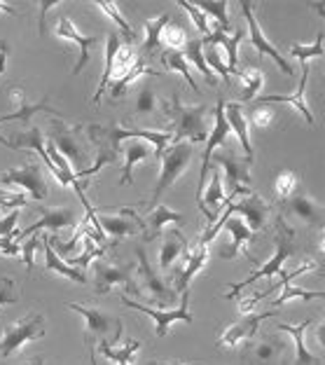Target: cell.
I'll return each instance as SVG.
<instances>
[{"label":"cell","mask_w":325,"mask_h":365,"mask_svg":"<svg viewBox=\"0 0 325 365\" xmlns=\"http://www.w3.org/2000/svg\"><path fill=\"white\" fill-rule=\"evenodd\" d=\"M164 113L171 122V140L173 143H180L182 138H187L190 143H204L208 136V127H206V115L208 108L206 106H182L180 103V91L176 89L169 96V101H164Z\"/></svg>","instance_id":"1"},{"label":"cell","mask_w":325,"mask_h":365,"mask_svg":"<svg viewBox=\"0 0 325 365\" xmlns=\"http://www.w3.org/2000/svg\"><path fill=\"white\" fill-rule=\"evenodd\" d=\"M136 253H138V284L131 279L129 284L124 286V288H127V290H124V295L133 293L138 297V302L145 300L150 304H162V307L176 304V300H178L176 288H173L169 281H166L164 277H160V274L153 269V264H150L143 248H138Z\"/></svg>","instance_id":"2"},{"label":"cell","mask_w":325,"mask_h":365,"mask_svg":"<svg viewBox=\"0 0 325 365\" xmlns=\"http://www.w3.org/2000/svg\"><path fill=\"white\" fill-rule=\"evenodd\" d=\"M274 232H277V235H274V255L255 274H251L248 279L239 281V284H232L229 286L232 293H227L225 297L237 295L239 290L248 288L251 284H255V281L272 279L274 274H281L283 272V264H286V260L295 253V232H293V227L288 225V220L283 218V215H277V225H274Z\"/></svg>","instance_id":"3"},{"label":"cell","mask_w":325,"mask_h":365,"mask_svg":"<svg viewBox=\"0 0 325 365\" xmlns=\"http://www.w3.org/2000/svg\"><path fill=\"white\" fill-rule=\"evenodd\" d=\"M87 136L96 148H113L120 150L122 140L138 138V140H150L155 145V155L160 157L166 150V143L171 140L169 131H155V129H127L120 124H89Z\"/></svg>","instance_id":"4"},{"label":"cell","mask_w":325,"mask_h":365,"mask_svg":"<svg viewBox=\"0 0 325 365\" xmlns=\"http://www.w3.org/2000/svg\"><path fill=\"white\" fill-rule=\"evenodd\" d=\"M192 155H195V145L185 143V140L173 143L171 148H166V150L160 155L162 157V171H160V180H157L153 195H150V206L160 204V199L166 190L176 185V180L185 173L190 162H192Z\"/></svg>","instance_id":"5"},{"label":"cell","mask_w":325,"mask_h":365,"mask_svg":"<svg viewBox=\"0 0 325 365\" xmlns=\"http://www.w3.org/2000/svg\"><path fill=\"white\" fill-rule=\"evenodd\" d=\"M45 337V317L40 312H31L24 319L10 323L0 337V359H12L24 344Z\"/></svg>","instance_id":"6"},{"label":"cell","mask_w":325,"mask_h":365,"mask_svg":"<svg viewBox=\"0 0 325 365\" xmlns=\"http://www.w3.org/2000/svg\"><path fill=\"white\" fill-rule=\"evenodd\" d=\"M49 143H52L56 150L66 157V160L78 167L75 171H82L85 169V164L91 160L89 148L82 143V124H68L66 120H54Z\"/></svg>","instance_id":"7"},{"label":"cell","mask_w":325,"mask_h":365,"mask_svg":"<svg viewBox=\"0 0 325 365\" xmlns=\"http://www.w3.org/2000/svg\"><path fill=\"white\" fill-rule=\"evenodd\" d=\"M68 309L78 312L85 317L87 321V333H85V339H105L108 344H118L120 337H122V319L118 317H110V314H105L103 309H98V307H89V304H78V302H71Z\"/></svg>","instance_id":"8"},{"label":"cell","mask_w":325,"mask_h":365,"mask_svg":"<svg viewBox=\"0 0 325 365\" xmlns=\"http://www.w3.org/2000/svg\"><path fill=\"white\" fill-rule=\"evenodd\" d=\"M122 302L127 304L129 309H136V312L148 314V317L153 319V323H155V335H157V337H164L166 333H169L171 323H176V321L195 323V317H192V314H190V309H187L190 288H187V290H182V293H180V307H178V309H155V307H150V304H143V302H138V300H131V297H129V295H124V293H122Z\"/></svg>","instance_id":"9"},{"label":"cell","mask_w":325,"mask_h":365,"mask_svg":"<svg viewBox=\"0 0 325 365\" xmlns=\"http://www.w3.org/2000/svg\"><path fill=\"white\" fill-rule=\"evenodd\" d=\"M211 157H213L215 167L222 169L225 176H227L229 197L251 195V167H253V160H248V157H239L234 153H213Z\"/></svg>","instance_id":"10"},{"label":"cell","mask_w":325,"mask_h":365,"mask_svg":"<svg viewBox=\"0 0 325 365\" xmlns=\"http://www.w3.org/2000/svg\"><path fill=\"white\" fill-rule=\"evenodd\" d=\"M241 14H244V19L248 24V38H251V47L255 49V54L257 56H269V59L279 66V71L283 73V76L293 78L295 71L288 66L286 56H283L279 49L274 47V43L264 36L262 29H260V24H257L255 12H253V3H248V0H241Z\"/></svg>","instance_id":"11"},{"label":"cell","mask_w":325,"mask_h":365,"mask_svg":"<svg viewBox=\"0 0 325 365\" xmlns=\"http://www.w3.org/2000/svg\"><path fill=\"white\" fill-rule=\"evenodd\" d=\"M0 182L7 185V187H10V185L24 187L33 199H36V202H43V199H47V195H49L47 180L43 178V171H40V167L36 162L3 171V173H0Z\"/></svg>","instance_id":"12"},{"label":"cell","mask_w":325,"mask_h":365,"mask_svg":"<svg viewBox=\"0 0 325 365\" xmlns=\"http://www.w3.org/2000/svg\"><path fill=\"white\" fill-rule=\"evenodd\" d=\"M277 309H267L262 314H244L237 323H232V326L225 328V333L218 337V346L220 349H234L241 342H251V339L257 335V328H260V323L277 317Z\"/></svg>","instance_id":"13"},{"label":"cell","mask_w":325,"mask_h":365,"mask_svg":"<svg viewBox=\"0 0 325 365\" xmlns=\"http://www.w3.org/2000/svg\"><path fill=\"white\" fill-rule=\"evenodd\" d=\"M227 209L232 215H239L241 220L246 222V227L251 230V232H260L264 230L267 225V220H269V213L272 209L262 202V197L260 195H244L241 199L237 197H229V202H227Z\"/></svg>","instance_id":"14"},{"label":"cell","mask_w":325,"mask_h":365,"mask_svg":"<svg viewBox=\"0 0 325 365\" xmlns=\"http://www.w3.org/2000/svg\"><path fill=\"white\" fill-rule=\"evenodd\" d=\"M7 96H10V101L14 106V110L12 113H5V115H0V124H7V122H31L33 120V115L36 113H49V115H54L56 120H61V113L59 110H54L52 106H49L47 101L49 98H40L38 103H31L29 101V96H26V91H24L21 87H10V91H7Z\"/></svg>","instance_id":"15"},{"label":"cell","mask_w":325,"mask_h":365,"mask_svg":"<svg viewBox=\"0 0 325 365\" xmlns=\"http://www.w3.org/2000/svg\"><path fill=\"white\" fill-rule=\"evenodd\" d=\"M131 274H133V264H115V262H108V260H94L91 262V277H94V290L96 295H108L115 286L124 284L127 286L131 281Z\"/></svg>","instance_id":"16"},{"label":"cell","mask_w":325,"mask_h":365,"mask_svg":"<svg viewBox=\"0 0 325 365\" xmlns=\"http://www.w3.org/2000/svg\"><path fill=\"white\" fill-rule=\"evenodd\" d=\"M281 209H283V213L302 220L304 225H309V227H323V222H325L323 204H319L311 195H306V192H297V195H290L288 199H283Z\"/></svg>","instance_id":"17"},{"label":"cell","mask_w":325,"mask_h":365,"mask_svg":"<svg viewBox=\"0 0 325 365\" xmlns=\"http://www.w3.org/2000/svg\"><path fill=\"white\" fill-rule=\"evenodd\" d=\"M283 351H286V344H283L281 339L262 335L260 339L246 342L241 361H244V365H281Z\"/></svg>","instance_id":"18"},{"label":"cell","mask_w":325,"mask_h":365,"mask_svg":"<svg viewBox=\"0 0 325 365\" xmlns=\"http://www.w3.org/2000/svg\"><path fill=\"white\" fill-rule=\"evenodd\" d=\"M96 220H98V225H101L103 235L118 239V242L124 237L136 235L140 227V220L133 209H115V211H103V213L98 211Z\"/></svg>","instance_id":"19"},{"label":"cell","mask_w":325,"mask_h":365,"mask_svg":"<svg viewBox=\"0 0 325 365\" xmlns=\"http://www.w3.org/2000/svg\"><path fill=\"white\" fill-rule=\"evenodd\" d=\"M54 33L61 40H68V43L78 45L80 56H78V61H75V66H73V76H80L82 68H85L87 61H89V49L94 47V45H98V40H101V38H98V36H85V33H80L78 26H75V24L66 14H61L59 19H56Z\"/></svg>","instance_id":"20"},{"label":"cell","mask_w":325,"mask_h":365,"mask_svg":"<svg viewBox=\"0 0 325 365\" xmlns=\"http://www.w3.org/2000/svg\"><path fill=\"white\" fill-rule=\"evenodd\" d=\"M309 71H311V66L309 63H304L302 66V80H299V85H297V91L295 94H274V96H262L260 101H257V106H269V103H290V106H295L299 113H302V118L306 120V124L309 127H314L316 120H314V113H311V108L309 103H306V85H309Z\"/></svg>","instance_id":"21"},{"label":"cell","mask_w":325,"mask_h":365,"mask_svg":"<svg viewBox=\"0 0 325 365\" xmlns=\"http://www.w3.org/2000/svg\"><path fill=\"white\" fill-rule=\"evenodd\" d=\"M75 211L73 209H40V218L33 222V225H29L24 232H19L16 235V239H26L31 235H36V232L40 230H49V232H61L66 227L75 225Z\"/></svg>","instance_id":"22"},{"label":"cell","mask_w":325,"mask_h":365,"mask_svg":"<svg viewBox=\"0 0 325 365\" xmlns=\"http://www.w3.org/2000/svg\"><path fill=\"white\" fill-rule=\"evenodd\" d=\"M166 222H176V225H182L185 222V215L169 209L166 204H155L153 209H150L143 220H140V230H143V242H153L155 237L162 235V230Z\"/></svg>","instance_id":"23"},{"label":"cell","mask_w":325,"mask_h":365,"mask_svg":"<svg viewBox=\"0 0 325 365\" xmlns=\"http://www.w3.org/2000/svg\"><path fill=\"white\" fill-rule=\"evenodd\" d=\"M187 239L180 230H166L162 237V248H160V267L162 272H169L173 264H176L182 255H187Z\"/></svg>","instance_id":"24"},{"label":"cell","mask_w":325,"mask_h":365,"mask_svg":"<svg viewBox=\"0 0 325 365\" xmlns=\"http://www.w3.org/2000/svg\"><path fill=\"white\" fill-rule=\"evenodd\" d=\"M222 230L229 235V246H225L220 251V258L222 260H229V258H237V253L241 251L244 244H251L255 239V232H251L246 227V222L239 218V215H229L227 222L222 225Z\"/></svg>","instance_id":"25"},{"label":"cell","mask_w":325,"mask_h":365,"mask_svg":"<svg viewBox=\"0 0 325 365\" xmlns=\"http://www.w3.org/2000/svg\"><path fill=\"white\" fill-rule=\"evenodd\" d=\"M311 326H314L311 319L302 321L299 326H290V323H279V326H277V330L293 335V339H295V365H321L323 363L319 356H314L304 344V335L309 333Z\"/></svg>","instance_id":"26"},{"label":"cell","mask_w":325,"mask_h":365,"mask_svg":"<svg viewBox=\"0 0 325 365\" xmlns=\"http://www.w3.org/2000/svg\"><path fill=\"white\" fill-rule=\"evenodd\" d=\"M225 120L229 124V131L237 134L241 148H244V157L253 160L255 150L251 143V136H248V122L244 118V103H225Z\"/></svg>","instance_id":"27"},{"label":"cell","mask_w":325,"mask_h":365,"mask_svg":"<svg viewBox=\"0 0 325 365\" xmlns=\"http://www.w3.org/2000/svg\"><path fill=\"white\" fill-rule=\"evenodd\" d=\"M244 36H246V31L244 29H239L234 36H227V33H222L218 26H213V33L208 38H204L202 43L204 45H222L225 47V52H227V71H229V76H237V61H239V45H241V40H244Z\"/></svg>","instance_id":"28"},{"label":"cell","mask_w":325,"mask_h":365,"mask_svg":"<svg viewBox=\"0 0 325 365\" xmlns=\"http://www.w3.org/2000/svg\"><path fill=\"white\" fill-rule=\"evenodd\" d=\"M40 251L45 255V272H54V274H61V277L75 281V284H87V274L82 269H75L71 264H66V260L59 258V253L54 251L52 246H49L47 237L43 239V246H40Z\"/></svg>","instance_id":"29"},{"label":"cell","mask_w":325,"mask_h":365,"mask_svg":"<svg viewBox=\"0 0 325 365\" xmlns=\"http://www.w3.org/2000/svg\"><path fill=\"white\" fill-rule=\"evenodd\" d=\"M208 262V246L204 244H192V251L187 253V264H185V269L180 272V277L176 279V293L180 295L182 290H187L190 286V281H192L199 272L204 269V264Z\"/></svg>","instance_id":"30"},{"label":"cell","mask_w":325,"mask_h":365,"mask_svg":"<svg viewBox=\"0 0 325 365\" xmlns=\"http://www.w3.org/2000/svg\"><path fill=\"white\" fill-rule=\"evenodd\" d=\"M150 157H155V150L145 143V140H133V143H127V148H124V160H127V162H124L120 185H129L133 167L140 164V162H148Z\"/></svg>","instance_id":"31"},{"label":"cell","mask_w":325,"mask_h":365,"mask_svg":"<svg viewBox=\"0 0 325 365\" xmlns=\"http://www.w3.org/2000/svg\"><path fill=\"white\" fill-rule=\"evenodd\" d=\"M122 45L120 40V33H108V43H105V66H103V73H101V80H98V89L91 101L94 103H101V96L105 94L108 85H110V78H113V66H115V54Z\"/></svg>","instance_id":"32"},{"label":"cell","mask_w":325,"mask_h":365,"mask_svg":"<svg viewBox=\"0 0 325 365\" xmlns=\"http://www.w3.org/2000/svg\"><path fill=\"white\" fill-rule=\"evenodd\" d=\"M140 346H143V342H140V339H129V342H127V344H122V346L108 344L105 339H101V342L96 344V349H98V354H101L103 359H108V361H113V363H127V365H131L133 356L138 354Z\"/></svg>","instance_id":"33"},{"label":"cell","mask_w":325,"mask_h":365,"mask_svg":"<svg viewBox=\"0 0 325 365\" xmlns=\"http://www.w3.org/2000/svg\"><path fill=\"white\" fill-rule=\"evenodd\" d=\"M140 76H157V78H162L164 73L162 71H157V68H150V66H145L143 61H136L131 66V71L124 76L122 80H118V82H113L110 85V98L113 101H118V98H122L124 94H127V89H129V85L136 78H140Z\"/></svg>","instance_id":"34"},{"label":"cell","mask_w":325,"mask_h":365,"mask_svg":"<svg viewBox=\"0 0 325 365\" xmlns=\"http://www.w3.org/2000/svg\"><path fill=\"white\" fill-rule=\"evenodd\" d=\"M94 5H96L103 14H108V16H110V19L115 21V26L120 29L122 38H124V45H133V43H136V31L131 29V24H129L127 19H124V14L118 10V5L110 3V0H96Z\"/></svg>","instance_id":"35"},{"label":"cell","mask_w":325,"mask_h":365,"mask_svg":"<svg viewBox=\"0 0 325 365\" xmlns=\"http://www.w3.org/2000/svg\"><path fill=\"white\" fill-rule=\"evenodd\" d=\"M182 49H185V54H182V56H185L187 66H195V68L206 78L208 85H215L213 73H211V68H208L206 61H204V43H202V40H187V45L182 47Z\"/></svg>","instance_id":"36"},{"label":"cell","mask_w":325,"mask_h":365,"mask_svg":"<svg viewBox=\"0 0 325 365\" xmlns=\"http://www.w3.org/2000/svg\"><path fill=\"white\" fill-rule=\"evenodd\" d=\"M103 251H105V246H98V244L91 242L87 235H82V251H78L82 255H71L66 264H71V267H75V269H87L94 260L103 258Z\"/></svg>","instance_id":"37"},{"label":"cell","mask_w":325,"mask_h":365,"mask_svg":"<svg viewBox=\"0 0 325 365\" xmlns=\"http://www.w3.org/2000/svg\"><path fill=\"white\" fill-rule=\"evenodd\" d=\"M237 76L244 85V94H241V101H253L257 96V91L264 87V76L260 68H246V71H237Z\"/></svg>","instance_id":"38"},{"label":"cell","mask_w":325,"mask_h":365,"mask_svg":"<svg viewBox=\"0 0 325 365\" xmlns=\"http://www.w3.org/2000/svg\"><path fill=\"white\" fill-rule=\"evenodd\" d=\"M138 59H136V52L131 49V45H120V49H118V54H115V66H113V78H110V85L113 82H118V80H122L127 73L131 71V66L136 63ZM108 85V87H110Z\"/></svg>","instance_id":"39"},{"label":"cell","mask_w":325,"mask_h":365,"mask_svg":"<svg viewBox=\"0 0 325 365\" xmlns=\"http://www.w3.org/2000/svg\"><path fill=\"white\" fill-rule=\"evenodd\" d=\"M118 160H120V150H113V148H98L94 164H89V167H85L82 171H75V178L80 180V178L94 176V173H98L103 167H108V164H115Z\"/></svg>","instance_id":"40"},{"label":"cell","mask_w":325,"mask_h":365,"mask_svg":"<svg viewBox=\"0 0 325 365\" xmlns=\"http://www.w3.org/2000/svg\"><path fill=\"white\" fill-rule=\"evenodd\" d=\"M197 7L206 16H213L215 26H218L222 33L232 31V24H229V16H227V3H225V0H218V3H208V0H204V3H197Z\"/></svg>","instance_id":"41"},{"label":"cell","mask_w":325,"mask_h":365,"mask_svg":"<svg viewBox=\"0 0 325 365\" xmlns=\"http://www.w3.org/2000/svg\"><path fill=\"white\" fill-rule=\"evenodd\" d=\"M171 21L169 14H160L155 19H148L145 21V40H143V52H155V47L160 45V36H162V29L166 24Z\"/></svg>","instance_id":"42"},{"label":"cell","mask_w":325,"mask_h":365,"mask_svg":"<svg viewBox=\"0 0 325 365\" xmlns=\"http://www.w3.org/2000/svg\"><path fill=\"white\" fill-rule=\"evenodd\" d=\"M160 45L169 47V52H178V49H182L187 45V33L182 26H178V24H166V26L162 29V36H160Z\"/></svg>","instance_id":"43"},{"label":"cell","mask_w":325,"mask_h":365,"mask_svg":"<svg viewBox=\"0 0 325 365\" xmlns=\"http://www.w3.org/2000/svg\"><path fill=\"white\" fill-rule=\"evenodd\" d=\"M162 63L166 66L169 71H178L182 78H185V82L190 87H192L197 94H199V87H197V82L192 78V73H190V66L185 61V56H182V52H164L162 56Z\"/></svg>","instance_id":"44"},{"label":"cell","mask_w":325,"mask_h":365,"mask_svg":"<svg viewBox=\"0 0 325 365\" xmlns=\"http://www.w3.org/2000/svg\"><path fill=\"white\" fill-rule=\"evenodd\" d=\"M290 54L297 56L299 63H309V59H316V56H323V31L316 33V40L311 45H299V43H293L290 45Z\"/></svg>","instance_id":"45"},{"label":"cell","mask_w":325,"mask_h":365,"mask_svg":"<svg viewBox=\"0 0 325 365\" xmlns=\"http://www.w3.org/2000/svg\"><path fill=\"white\" fill-rule=\"evenodd\" d=\"M297 185H299V178H297L295 171H281L277 182H274V192H277V197L283 202V199H288L295 192Z\"/></svg>","instance_id":"46"},{"label":"cell","mask_w":325,"mask_h":365,"mask_svg":"<svg viewBox=\"0 0 325 365\" xmlns=\"http://www.w3.org/2000/svg\"><path fill=\"white\" fill-rule=\"evenodd\" d=\"M204 61H206L208 68H211V66H213V71L218 73V76L222 78L225 85H232V76H229L227 66L222 63V56H220V49H218V47H215V45L206 47V52H204Z\"/></svg>","instance_id":"47"},{"label":"cell","mask_w":325,"mask_h":365,"mask_svg":"<svg viewBox=\"0 0 325 365\" xmlns=\"http://www.w3.org/2000/svg\"><path fill=\"white\" fill-rule=\"evenodd\" d=\"M325 293L323 290H304V288H293V286H286V290L274 300V307H279L283 302H288V300H293V297H299V300H321Z\"/></svg>","instance_id":"48"},{"label":"cell","mask_w":325,"mask_h":365,"mask_svg":"<svg viewBox=\"0 0 325 365\" xmlns=\"http://www.w3.org/2000/svg\"><path fill=\"white\" fill-rule=\"evenodd\" d=\"M178 5L182 7V10H187V14L192 16V21H195V26H197V31L202 33L204 38H208L211 36V21H208V16L199 10V7L195 5V3H187V0H178Z\"/></svg>","instance_id":"49"},{"label":"cell","mask_w":325,"mask_h":365,"mask_svg":"<svg viewBox=\"0 0 325 365\" xmlns=\"http://www.w3.org/2000/svg\"><path fill=\"white\" fill-rule=\"evenodd\" d=\"M26 204H29L26 192H7V190L0 187V211H3V213L19 211Z\"/></svg>","instance_id":"50"},{"label":"cell","mask_w":325,"mask_h":365,"mask_svg":"<svg viewBox=\"0 0 325 365\" xmlns=\"http://www.w3.org/2000/svg\"><path fill=\"white\" fill-rule=\"evenodd\" d=\"M157 110V94L150 85H143L136 98V115H150Z\"/></svg>","instance_id":"51"},{"label":"cell","mask_w":325,"mask_h":365,"mask_svg":"<svg viewBox=\"0 0 325 365\" xmlns=\"http://www.w3.org/2000/svg\"><path fill=\"white\" fill-rule=\"evenodd\" d=\"M40 246H43V239H40L38 235H31L29 239H26V244H24V248H21V255H24V264H26V269L29 272H33V258H36V251H40Z\"/></svg>","instance_id":"52"},{"label":"cell","mask_w":325,"mask_h":365,"mask_svg":"<svg viewBox=\"0 0 325 365\" xmlns=\"http://www.w3.org/2000/svg\"><path fill=\"white\" fill-rule=\"evenodd\" d=\"M251 122L255 124V127L260 129H267L274 124V110L269 106H255L251 110Z\"/></svg>","instance_id":"53"},{"label":"cell","mask_w":325,"mask_h":365,"mask_svg":"<svg viewBox=\"0 0 325 365\" xmlns=\"http://www.w3.org/2000/svg\"><path fill=\"white\" fill-rule=\"evenodd\" d=\"M16 220H19V211H12L0 218V237H14L16 239Z\"/></svg>","instance_id":"54"},{"label":"cell","mask_w":325,"mask_h":365,"mask_svg":"<svg viewBox=\"0 0 325 365\" xmlns=\"http://www.w3.org/2000/svg\"><path fill=\"white\" fill-rule=\"evenodd\" d=\"M14 302H19V295L14 293L12 279H3V281H0V307H3V304H14Z\"/></svg>","instance_id":"55"},{"label":"cell","mask_w":325,"mask_h":365,"mask_svg":"<svg viewBox=\"0 0 325 365\" xmlns=\"http://www.w3.org/2000/svg\"><path fill=\"white\" fill-rule=\"evenodd\" d=\"M21 253V248L16 246L14 242V237H0V255H19Z\"/></svg>","instance_id":"56"},{"label":"cell","mask_w":325,"mask_h":365,"mask_svg":"<svg viewBox=\"0 0 325 365\" xmlns=\"http://www.w3.org/2000/svg\"><path fill=\"white\" fill-rule=\"evenodd\" d=\"M61 0H49V3H40V36H45V14H47V10L49 7H54V5H59Z\"/></svg>","instance_id":"57"},{"label":"cell","mask_w":325,"mask_h":365,"mask_svg":"<svg viewBox=\"0 0 325 365\" xmlns=\"http://www.w3.org/2000/svg\"><path fill=\"white\" fill-rule=\"evenodd\" d=\"M7 54H10V45L5 43H0V76H3L5 73V61H7Z\"/></svg>","instance_id":"58"},{"label":"cell","mask_w":325,"mask_h":365,"mask_svg":"<svg viewBox=\"0 0 325 365\" xmlns=\"http://www.w3.org/2000/svg\"><path fill=\"white\" fill-rule=\"evenodd\" d=\"M85 342L89 344V359H91V365H98V363H96V346H94V342H91V339H85Z\"/></svg>","instance_id":"59"},{"label":"cell","mask_w":325,"mask_h":365,"mask_svg":"<svg viewBox=\"0 0 325 365\" xmlns=\"http://www.w3.org/2000/svg\"><path fill=\"white\" fill-rule=\"evenodd\" d=\"M0 145H5V148H12V150H16V148H14V143H12V140H7L5 136H0Z\"/></svg>","instance_id":"60"},{"label":"cell","mask_w":325,"mask_h":365,"mask_svg":"<svg viewBox=\"0 0 325 365\" xmlns=\"http://www.w3.org/2000/svg\"><path fill=\"white\" fill-rule=\"evenodd\" d=\"M150 365H185V363H166V361H150Z\"/></svg>","instance_id":"61"},{"label":"cell","mask_w":325,"mask_h":365,"mask_svg":"<svg viewBox=\"0 0 325 365\" xmlns=\"http://www.w3.org/2000/svg\"><path fill=\"white\" fill-rule=\"evenodd\" d=\"M31 365H43V359H36V361H31Z\"/></svg>","instance_id":"62"},{"label":"cell","mask_w":325,"mask_h":365,"mask_svg":"<svg viewBox=\"0 0 325 365\" xmlns=\"http://www.w3.org/2000/svg\"><path fill=\"white\" fill-rule=\"evenodd\" d=\"M115 365H127V363H115Z\"/></svg>","instance_id":"63"},{"label":"cell","mask_w":325,"mask_h":365,"mask_svg":"<svg viewBox=\"0 0 325 365\" xmlns=\"http://www.w3.org/2000/svg\"><path fill=\"white\" fill-rule=\"evenodd\" d=\"M148 365H150V363H148Z\"/></svg>","instance_id":"64"}]
</instances>
